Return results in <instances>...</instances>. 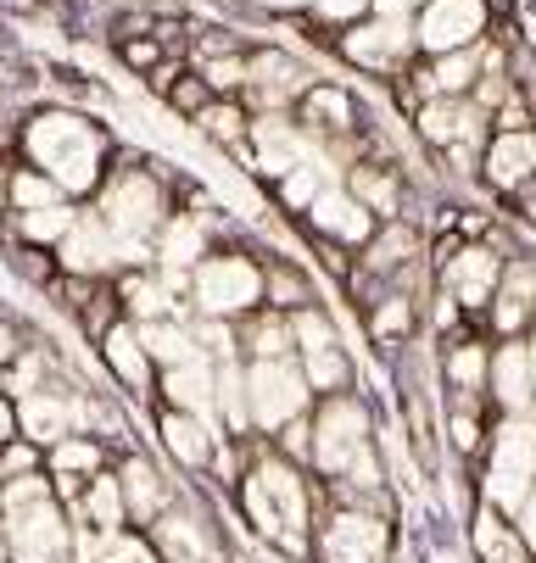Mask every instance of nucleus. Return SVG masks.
Masks as SVG:
<instances>
[{
	"mask_svg": "<svg viewBox=\"0 0 536 563\" xmlns=\"http://www.w3.org/2000/svg\"><path fill=\"white\" fill-rule=\"evenodd\" d=\"M481 179L497 196H519L536 185V129H514V134H492L486 156H481Z\"/></svg>",
	"mask_w": 536,
	"mask_h": 563,
	"instance_id": "obj_30",
	"label": "nucleus"
},
{
	"mask_svg": "<svg viewBox=\"0 0 536 563\" xmlns=\"http://www.w3.org/2000/svg\"><path fill=\"white\" fill-rule=\"evenodd\" d=\"M212 396H218V363L212 357H190V363L157 374V408H179V413H207L212 419Z\"/></svg>",
	"mask_w": 536,
	"mask_h": 563,
	"instance_id": "obj_33",
	"label": "nucleus"
},
{
	"mask_svg": "<svg viewBox=\"0 0 536 563\" xmlns=\"http://www.w3.org/2000/svg\"><path fill=\"white\" fill-rule=\"evenodd\" d=\"M212 419L229 441H252V396H247V363L223 357L218 363V396H212Z\"/></svg>",
	"mask_w": 536,
	"mask_h": 563,
	"instance_id": "obj_36",
	"label": "nucleus"
},
{
	"mask_svg": "<svg viewBox=\"0 0 536 563\" xmlns=\"http://www.w3.org/2000/svg\"><path fill=\"white\" fill-rule=\"evenodd\" d=\"M492 413H536V374H530V346L525 341H492Z\"/></svg>",
	"mask_w": 536,
	"mask_h": 563,
	"instance_id": "obj_29",
	"label": "nucleus"
},
{
	"mask_svg": "<svg viewBox=\"0 0 536 563\" xmlns=\"http://www.w3.org/2000/svg\"><path fill=\"white\" fill-rule=\"evenodd\" d=\"M296 123H302V134H308L314 145L325 140V145H352V140H363V112H358V101H352V90H341V85H319L302 96V107L291 112Z\"/></svg>",
	"mask_w": 536,
	"mask_h": 563,
	"instance_id": "obj_27",
	"label": "nucleus"
},
{
	"mask_svg": "<svg viewBox=\"0 0 536 563\" xmlns=\"http://www.w3.org/2000/svg\"><path fill=\"white\" fill-rule=\"evenodd\" d=\"M18 163L40 168L67 201L90 207L118 163V140L79 107H34L18 123Z\"/></svg>",
	"mask_w": 536,
	"mask_h": 563,
	"instance_id": "obj_2",
	"label": "nucleus"
},
{
	"mask_svg": "<svg viewBox=\"0 0 536 563\" xmlns=\"http://www.w3.org/2000/svg\"><path fill=\"white\" fill-rule=\"evenodd\" d=\"M436 379H441V396H486L492 390V335L470 324V330L436 341Z\"/></svg>",
	"mask_w": 536,
	"mask_h": 563,
	"instance_id": "obj_20",
	"label": "nucleus"
},
{
	"mask_svg": "<svg viewBox=\"0 0 536 563\" xmlns=\"http://www.w3.org/2000/svg\"><path fill=\"white\" fill-rule=\"evenodd\" d=\"M252 7H263V12H274V18H302V12L314 18L319 0H252Z\"/></svg>",
	"mask_w": 536,
	"mask_h": 563,
	"instance_id": "obj_50",
	"label": "nucleus"
},
{
	"mask_svg": "<svg viewBox=\"0 0 536 563\" xmlns=\"http://www.w3.org/2000/svg\"><path fill=\"white\" fill-rule=\"evenodd\" d=\"M336 56L347 67L369 73V78H403L419 62V51H414V18H374L369 12L363 23L341 29Z\"/></svg>",
	"mask_w": 536,
	"mask_h": 563,
	"instance_id": "obj_13",
	"label": "nucleus"
},
{
	"mask_svg": "<svg viewBox=\"0 0 536 563\" xmlns=\"http://www.w3.org/2000/svg\"><path fill=\"white\" fill-rule=\"evenodd\" d=\"M185 67L218 101H241L247 96V73H252V51H223V56H201V62H185Z\"/></svg>",
	"mask_w": 536,
	"mask_h": 563,
	"instance_id": "obj_41",
	"label": "nucleus"
},
{
	"mask_svg": "<svg viewBox=\"0 0 536 563\" xmlns=\"http://www.w3.org/2000/svg\"><path fill=\"white\" fill-rule=\"evenodd\" d=\"M79 374H62L56 385H45V390H34V396H23L18 401V430H23V441H34V446H56V441H67L73 430V408H79Z\"/></svg>",
	"mask_w": 536,
	"mask_h": 563,
	"instance_id": "obj_26",
	"label": "nucleus"
},
{
	"mask_svg": "<svg viewBox=\"0 0 536 563\" xmlns=\"http://www.w3.org/2000/svg\"><path fill=\"white\" fill-rule=\"evenodd\" d=\"M514 530L525 536V547H530V558H536V497H530V503L514 514Z\"/></svg>",
	"mask_w": 536,
	"mask_h": 563,
	"instance_id": "obj_51",
	"label": "nucleus"
},
{
	"mask_svg": "<svg viewBox=\"0 0 536 563\" xmlns=\"http://www.w3.org/2000/svg\"><path fill=\"white\" fill-rule=\"evenodd\" d=\"M314 156V140L302 134V123L291 112H252V140H247V168L263 174L269 185L285 179L296 163Z\"/></svg>",
	"mask_w": 536,
	"mask_h": 563,
	"instance_id": "obj_21",
	"label": "nucleus"
},
{
	"mask_svg": "<svg viewBox=\"0 0 536 563\" xmlns=\"http://www.w3.org/2000/svg\"><path fill=\"white\" fill-rule=\"evenodd\" d=\"M536 497V413H508L492 424V441L475 463V503L519 514Z\"/></svg>",
	"mask_w": 536,
	"mask_h": 563,
	"instance_id": "obj_8",
	"label": "nucleus"
},
{
	"mask_svg": "<svg viewBox=\"0 0 536 563\" xmlns=\"http://www.w3.org/2000/svg\"><path fill=\"white\" fill-rule=\"evenodd\" d=\"M319 301V285L314 274L291 263L285 252H263V307L274 312H302V307H314Z\"/></svg>",
	"mask_w": 536,
	"mask_h": 563,
	"instance_id": "obj_37",
	"label": "nucleus"
},
{
	"mask_svg": "<svg viewBox=\"0 0 536 563\" xmlns=\"http://www.w3.org/2000/svg\"><path fill=\"white\" fill-rule=\"evenodd\" d=\"M73 514V525H79L85 536H129V508H123V486H118V474L107 468V474H96L90 486H85V497L67 508Z\"/></svg>",
	"mask_w": 536,
	"mask_h": 563,
	"instance_id": "obj_34",
	"label": "nucleus"
},
{
	"mask_svg": "<svg viewBox=\"0 0 536 563\" xmlns=\"http://www.w3.org/2000/svg\"><path fill=\"white\" fill-rule=\"evenodd\" d=\"M7 196H12V212H40V207H56V201H67L40 168H29V163H12V179H7Z\"/></svg>",
	"mask_w": 536,
	"mask_h": 563,
	"instance_id": "obj_43",
	"label": "nucleus"
},
{
	"mask_svg": "<svg viewBox=\"0 0 536 563\" xmlns=\"http://www.w3.org/2000/svg\"><path fill=\"white\" fill-rule=\"evenodd\" d=\"M190 129H196V140H207V145L229 151L236 163H247V140H252V112H247V101H212L201 118H190Z\"/></svg>",
	"mask_w": 536,
	"mask_h": 563,
	"instance_id": "obj_39",
	"label": "nucleus"
},
{
	"mask_svg": "<svg viewBox=\"0 0 536 563\" xmlns=\"http://www.w3.org/2000/svg\"><path fill=\"white\" fill-rule=\"evenodd\" d=\"M525 346H530V374H536V330L525 335Z\"/></svg>",
	"mask_w": 536,
	"mask_h": 563,
	"instance_id": "obj_55",
	"label": "nucleus"
},
{
	"mask_svg": "<svg viewBox=\"0 0 536 563\" xmlns=\"http://www.w3.org/2000/svg\"><path fill=\"white\" fill-rule=\"evenodd\" d=\"M481 330L492 341H525L536 330V257L508 252L503 279H497V296H492V307L481 318Z\"/></svg>",
	"mask_w": 536,
	"mask_h": 563,
	"instance_id": "obj_19",
	"label": "nucleus"
},
{
	"mask_svg": "<svg viewBox=\"0 0 536 563\" xmlns=\"http://www.w3.org/2000/svg\"><path fill=\"white\" fill-rule=\"evenodd\" d=\"M341 185L374 223L408 218V179H403V168L380 163V156H352V163L341 168Z\"/></svg>",
	"mask_w": 536,
	"mask_h": 563,
	"instance_id": "obj_25",
	"label": "nucleus"
},
{
	"mask_svg": "<svg viewBox=\"0 0 536 563\" xmlns=\"http://www.w3.org/2000/svg\"><path fill=\"white\" fill-rule=\"evenodd\" d=\"M247 396H252V430L263 441H274L285 424L308 419L319 408V390L308 385L296 357H263V363H247Z\"/></svg>",
	"mask_w": 536,
	"mask_h": 563,
	"instance_id": "obj_11",
	"label": "nucleus"
},
{
	"mask_svg": "<svg viewBox=\"0 0 536 563\" xmlns=\"http://www.w3.org/2000/svg\"><path fill=\"white\" fill-rule=\"evenodd\" d=\"M302 229H308V240H325V246H341V252H363L369 246V240H374V218L347 196V185H325L319 190V201L308 207V212H302Z\"/></svg>",
	"mask_w": 536,
	"mask_h": 563,
	"instance_id": "obj_24",
	"label": "nucleus"
},
{
	"mask_svg": "<svg viewBox=\"0 0 536 563\" xmlns=\"http://www.w3.org/2000/svg\"><path fill=\"white\" fill-rule=\"evenodd\" d=\"M79 201H56V207H40V212H12L7 218V234L0 240H18V246H40V252H62V240L79 229Z\"/></svg>",
	"mask_w": 536,
	"mask_h": 563,
	"instance_id": "obj_35",
	"label": "nucleus"
},
{
	"mask_svg": "<svg viewBox=\"0 0 536 563\" xmlns=\"http://www.w3.org/2000/svg\"><path fill=\"white\" fill-rule=\"evenodd\" d=\"M464 552L470 563H536L525 536L514 530L508 514H497L492 503H475L470 519H464Z\"/></svg>",
	"mask_w": 536,
	"mask_h": 563,
	"instance_id": "obj_32",
	"label": "nucleus"
},
{
	"mask_svg": "<svg viewBox=\"0 0 536 563\" xmlns=\"http://www.w3.org/2000/svg\"><path fill=\"white\" fill-rule=\"evenodd\" d=\"M236 341H241V363L296 357V341H291V312H274V307H258L252 318H241V324H236Z\"/></svg>",
	"mask_w": 536,
	"mask_h": 563,
	"instance_id": "obj_38",
	"label": "nucleus"
},
{
	"mask_svg": "<svg viewBox=\"0 0 536 563\" xmlns=\"http://www.w3.org/2000/svg\"><path fill=\"white\" fill-rule=\"evenodd\" d=\"M0 563H79V525L45 468L0 486Z\"/></svg>",
	"mask_w": 536,
	"mask_h": 563,
	"instance_id": "obj_3",
	"label": "nucleus"
},
{
	"mask_svg": "<svg viewBox=\"0 0 536 563\" xmlns=\"http://www.w3.org/2000/svg\"><path fill=\"white\" fill-rule=\"evenodd\" d=\"M12 441H23V430H18V401L0 390V452H7Z\"/></svg>",
	"mask_w": 536,
	"mask_h": 563,
	"instance_id": "obj_49",
	"label": "nucleus"
},
{
	"mask_svg": "<svg viewBox=\"0 0 536 563\" xmlns=\"http://www.w3.org/2000/svg\"><path fill=\"white\" fill-rule=\"evenodd\" d=\"M145 547L157 552V563H247V552L258 547L223 497H212L201 479H185L179 503L145 530Z\"/></svg>",
	"mask_w": 536,
	"mask_h": 563,
	"instance_id": "obj_4",
	"label": "nucleus"
},
{
	"mask_svg": "<svg viewBox=\"0 0 536 563\" xmlns=\"http://www.w3.org/2000/svg\"><path fill=\"white\" fill-rule=\"evenodd\" d=\"M56 263H62V274H79V279H118V274H129V252H123V240L85 207L79 212V229H73L67 240H62V252H56Z\"/></svg>",
	"mask_w": 536,
	"mask_h": 563,
	"instance_id": "obj_23",
	"label": "nucleus"
},
{
	"mask_svg": "<svg viewBox=\"0 0 536 563\" xmlns=\"http://www.w3.org/2000/svg\"><path fill=\"white\" fill-rule=\"evenodd\" d=\"M90 212L123 240L129 268H151L157 234H163V223H168L179 207H174V185L157 179V168H145V163H112V174H107V185L96 190Z\"/></svg>",
	"mask_w": 536,
	"mask_h": 563,
	"instance_id": "obj_5",
	"label": "nucleus"
},
{
	"mask_svg": "<svg viewBox=\"0 0 536 563\" xmlns=\"http://www.w3.org/2000/svg\"><path fill=\"white\" fill-rule=\"evenodd\" d=\"M325 508V486L291 463L274 441L252 435L247 441V474L229 492V514L236 525L280 563H314V525Z\"/></svg>",
	"mask_w": 536,
	"mask_h": 563,
	"instance_id": "obj_1",
	"label": "nucleus"
},
{
	"mask_svg": "<svg viewBox=\"0 0 536 563\" xmlns=\"http://www.w3.org/2000/svg\"><path fill=\"white\" fill-rule=\"evenodd\" d=\"M0 252H7V263H12V279L18 285H29V290H51L56 279H62V263H56V252H40V246H18V240H0Z\"/></svg>",
	"mask_w": 536,
	"mask_h": 563,
	"instance_id": "obj_42",
	"label": "nucleus"
},
{
	"mask_svg": "<svg viewBox=\"0 0 536 563\" xmlns=\"http://www.w3.org/2000/svg\"><path fill=\"white\" fill-rule=\"evenodd\" d=\"M291 341H296V363L302 374H308V385L319 396H336V390H363V374H358V357L341 335V318L314 301V307H302L291 312Z\"/></svg>",
	"mask_w": 536,
	"mask_h": 563,
	"instance_id": "obj_10",
	"label": "nucleus"
},
{
	"mask_svg": "<svg viewBox=\"0 0 536 563\" xmlns=\"http://www.w3.org/2000/svg\"><path fill=\"white\" fill-rule=\"evenodd\" d=\"M380 408L363 396V390H336V396H319L314 408V452H308V474L319 486H336L347 479L374 446H380Z\"/></svg>",
	"mask_w": 536,
	"mask_h": 563,
	"instance_id": "obj_6",
	"label": "nucleus"
},
{
	"mask_svg": "<svg viewBox=\"0 0 536 563\" xmlns=\"http://www.w3.org/2000/svg\"><path fill=\"white\" fill-rule=\"evenodd\" d=\"M425 0H374V18H414Z\"/></svg>",
	"mask_w": 536,
	"mask_h": 563,
	"instance_id": "obj_52",
	"label": "nucleus"
},
{
	"mask_svg": "<svg viewBox=\"0 0 536 563\" xmlns=\"http://www.w3.org/2000/svg\"><path fill=\"white\" fill-rule=\"evenodd\" d=\"M274 446H280L291 463L308 468V452H314V413H308V419H296V424H285V430L274 435Z\"/></svg>",
	"mask_w": 536,
	"mask_h": 563,
	"instance_id": "obj_47",
	"label": "nucleus"
},
{
	"mask_svg": "<svg viewBox=\"0 0 536 563\" xmlns=\"http://www.w3.org/2000/svg\"><path fill=\"white\" fill-rule=\"evenodd\" d=\"M7 179H12V163L0 156V234H7V218H12V196H7Z\"/></svg>",
	"mask_w": 536,
	"mask_h": 563,
	"instance_id": "obj_53",
	"label": "nucleus"
},
{
	"mask_svg": "<svg viewBox=\"0 0 536 563\" xmlns=\"http://www.w3.org/2000/svg\"><path fill=\"white\" fill-rule=\"evenodd\" d=\"M29 324H23V318L12 312V307H0V374H7L18 357H23V346H29Z\"/></svg>",
	"mask_w": 536,
	"mask_h": 563,
	"instance_id": "obj_46",
	"label": "nucleus"
},
{
	"mask_svg": "<svg viewBox=\"0 0 536 563\" xmlns=\"http://www.w3.org/2000/svg\"><path fill=\"white\" fill-rule=\"evenodd\" d=\"M514 212H519V218H525V229H536V185H530V190H519V196H514Z\"/></svg>",
	"mask_w": 536,
	"mask_h": 563,
	"instance_id": "obj_54",
	"label": "nucleus"
},
{
	"mask_svg": "<svg viewBox=\"0 0 536 563\" xmlns=\"http://www.w3.org/2000/svg\"><path fill=\"white\" fill-rule=\"evenodd\" d=\"M212 246H223V240L212 234V223H207L201 212L179 207V212H174V218L163 223V234H157V252H151V268L196 274V268H201V257H207Z\"/></svg>",
	"mask_w": 536,
	"mask_h": 563,
	"instance_id": "obj_31",
	"label": "nucleus"
},
{
	"mask_svg": "<svg viewBox=\"0 0 536 563\" xmlns=\"http://www.w3.org/2000/svg\"><path fill=\"white\" fill-rule=\"evenodd\" d=\"M140 341H145L151 363H157V374H163V368H179V363H190V357H207L196 318H163V324H140Z\"/></svg>",
	"mask_w": 536,
	"mask_h": 563,
	"instance_id": "obj_40",
	"label": "nucleus"
},
{
	"mask_svg": "<svg viewBox=\"0 0 536 563\" xmlns=\"http://www.w3.org/2000/svg\"><path fill=\"white\" fill-rule=\"evenodd\" d=\"M145 424H151V441H157V452L168 457V468L185 474V479H207L218 446L229 441V435L218 430V419H207V413H179V408H151Z\"/></svg>",
	"mask_w": 536,
	"mask_h": 563,
	"instance_id": "obj_14",
	"label": "nucleus"
},
{
	"mask_svg": "<svg viewBox=\"0 0 536 563\" xmlns=\"http://www.w3.org/2000/svg\"><path fill=\"white\" fill-rule=\"evenodd\" d=\"M112 468V446L107 441H96V435H79L73 430L67 441H56V446H45V474H51V486H56V497L73 508L85 497V486L96 474H107Z\"/></svg>",
	"mask_w": 536,
	"mask_h": 563,
	"instance_id": "obj_28",
	"label": "nucleus"
},
{
	"mask_svg": "<svg viewBox=\"0 0 536 563\" xmlns=\"http://www.w3.org/2000/svg\"><path fill=\"white\" fill-rule=\"evenodd\" d=\"M96 363H101L107 385L129 401V408H140V413L157 408V363H151V352H145V341H140V324H134V318H118V324L101 335Z\"/></svg>",
	"mask_w": 536,
	"mask_h": 563,
	"instance_id": "obj_15",
	"label": "nucleus"
},
{
	"mask_svg": "<svg viewBox=\"0 0 536 563\" xmlns=\"http://www.w3.org/2000/svg\"><path fill=\"white\" fill-rule=\"evenodd\" d=\"M403 547V519L369 503L325 497L314 525V563H392Z\"/></svg>",
	"mask_w": 536,
	"mask_h": 563,
	"instance_id": "obj_9",
	"label": "nucleus"
},
{
	"mask_svg": "<svg viewBox=\"0 0 536 563\" xmlns=\"http://www.w3.org/2000/svg\"><path fill=\"white\" fill-rule=\"evenodd\" d=\"M163 101H168V107H174V112H179V118H185V123H190V118H201V112H207V107H212V101H218V96H212V90H207V85H201V78H196V73H190V67H185V73H179V78H174V90H168V96H163Z\"/></svg>",
	"mask_w": 536,
	"mask_h": 563,
	"instance_id": "obj_44",
	"label": "nucleus"
},
{
	"mask_svg": "<svg viewBox=\"0 0 536 563\" xmlns=\"http://www.w3.org/2000/svg\"><path fill=\"white\" fill-rule=\"evenodd\" d=\"M414 134H419V145H430L436 156H447V151H486V140H492V112H481L470 96H441V101H425L419 112H414Z\"/></svg>",
	"mask_w": 536,
	"mask_h": 563,
	"instance_id": "obj_18",
	"label": "nucleus"
},
{
	"mask_svg": "<svg viewBox=\"0 0 536 563\" xmlns=\"http://www.w3.org/2000/svg\"><path fill=\"white\" fill-rule=\"evenodd\" d=\"M314 85L319 78H314V67L302 56H291L285 45H258L241 101H247V112H296Z\"/></svg>",
	"mask_w": 536,
	"mask_h": 563,
	"instance_id": "obj_17",
	"label": "nucleus"
},
{
	"mask_svg": "<svg viewBox=\"0 0 536 563\" xmlns=\"http://www.w3.org/2000/svg\"><path fill=\"white\" fill-rule=\"evenodd\" d=\"M419 263H430V229H419L414 218H397V223H380L374 229V240L358 252L352 268L369 274V279H380V285H392V279H403Z\"/></svg>",
	"mask_w": 536,
	"mask_h": 563,
	"instance_id": "obj_22",
	"label": "nucleus"
},
{
	"mask_svg": "<svg viewBox=\"0 0 536 563\" xmlns=\"http://www.w3.org/2000/svg\"><path fill=\"white\" fill-rule=\"evenodd\" d=\"M374 12V0H319L314 7V23H325V29H352V23H363Z\"/></svg>",
	"mask_w": 536,
	"mask_h": 563,
	"instance_id": "obj_45",
	"label": "nucleus"
},
{
	"mask_svg": "<svg viewBox=\"0 0 536 563\" xmlns=\"http://www.w3.org/2000/svg\"><path fill=\"white\" fill-rule=\"evenodd\" d=\"M112 474H118V486H123V508H129V530L134 536H145L151 525H157L179 503V492H185V474H174L157 446H134V452L112 457Z\"/></svg>",
	"mask_w": 536,
	"mask_h": 563,
	"instance_id": "obj_12",
	"label": "nucleus"
},
{
	"mask_svg": "<svg viewBox=\"0 0 536 563\" xmlns=\"http://www.w3.org/2000/svg\"><path fill=\"white\" fill-rule=\"evenodd\" d=\"M263 307V252L223 240L190 274V318L196 324H241Z\"/></svg>",
	"mask_w": 536,
	"mask_h": 563,
	"instance_id": "obj_7",
	"label": "nucleus"
},
{
	"mask_svg": "<svg viewBox=\"0 0 536 563\" xmlns=\"http://www.w3.org/2000/svg\"><path fill=\"white\" fill-rule=\"evenodd\" d=\"M163 51H174V45H157V34H151V40H123V45H118V56H123L134 73H145V78L163 67Z\"/></svg>",
	"mask_w": 536,
	"mask_h": 563,
	"instance_id": "obj_48",
	"label": "nucleus"
},
{
	"mask_svg": "<svg viewBox=\"0 0 536 563\" xmlns=\"http://www.w3.org/2000/svg\"><path fill=\"white\" fill-rule=\"evenodd\" d=\"M492 7L486 0H425L414 12V51L430 56H452V51H470L486 40Z\"/></svg>",
	"mask_w": 536,
	"mask_h": 563,
	"instance_id": "obj_16",
	"label": "nucleus"
}]
</instances>
